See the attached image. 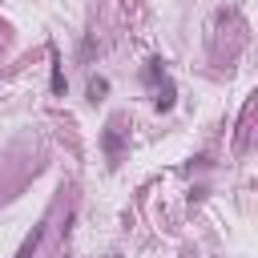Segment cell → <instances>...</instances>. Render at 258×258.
<instances>
[{
    "instance_id": "obj_1",
    "label": "cell",
    "mask_w": 258,
    "mask_h": 258,
    "mask_svg": "<svg viewBox=\"0 0 258 258\" xmlns=\"http://www.w3.org/2000/svg\"><path fill=\"white\" fill-rule=\"evenodd\" d=\"M40 238H44V226H32V234L20 242V250H16V258H32L36 254V246H40Z\"/></svg>"
},
{
    "instance_id": "obj_2",
    "label": "cell",
    "mask_w": 258,
    "mask_h": 258,
    "mask_svg": "<svg viewBox=\"0 0 258 258\" xmlns=\"http://www.w3.org/2000/svg\"><path fill=\"white\" fill-rule=\"evenodd\" d=\"M105 149H109V157H121V137H117V125H109V133H105Z\"/></svg>"
}]
</instances>
